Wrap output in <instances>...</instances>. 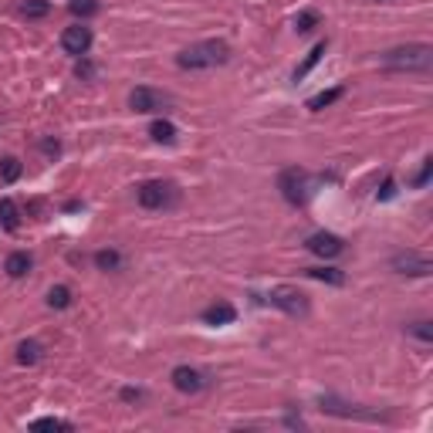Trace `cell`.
I'll return each instance as SVG.
<instances>
[{"mask_svg": "<svg viewBox=\"0 0 433 433\" xmlns=\"http://www.w3.org/2000/svg\"><path fill=\"white\" fill-rule=\"evenodd\" d=\"M227 62H230V48L220 37L196 41V44H190V48H183L176 55V64L183 71H207V68H217V64H227Z\"/></svg>", "mask_w": 433, "mask_h": 433, "instance_id": "6da1fadb", "label": "cell"}, {"mask_svg": "<svg viewBox=\"0 0 433 433\" xmlns=\"http://www.w3.org/2000/svg\"><path fill=\"white\" fill-rule=\"evenodd\" d=\"M383 68L389 71H430L433 68V48L430 44H400L383 51Z\"/></svg>", "mask_w": 433, "mask_h": 433, "instance_id": "7a4b0ae2", "label": "cell"}, {"mask_svg": "<svg viewBox=\"0 0 433 433\" xmlns=\"http://www.w3.org/2000/svg\"><path fill=\"white\" fill-rule=\"evenodd\" d=\"M278 190H281V196H284L291 207H305V203H308V196H311V190H315V180H311L305 169L288 166V169H281Z\"/></svg>", "mask_w": 433, "mask_h": 433, "instance_id": "3957f363", "label": "cell"}, {"mask_svg": "<svg viewBox=\"0 0 433 433\" xmlns=\"http://www.w3.org/2000/svg\"><path fill=\"white\" fill-rule=\"evenodd\" d=\"M176 186L169 183V180H146V183L136 186V200H139V207H146V210H166V207H173L176 203Z\"/></svg>", "mask_w": 433, "mask_h": 433, "instance_id": "277c9868", "label": "cell"}, {"mask_svg": "<svg viewBox=\"0 0 433 433\" xmlns=\"http://www.w3.org/2000/svg\"><path fill=\"white\" fill-rule=\"evenodd\" d=\"M268 302L281 308L284 315H291V318H305L308 315V295L305 291H298V288H291V284H278V288H271L268 291Z\"/></svg>", "mask_w": 433, "mask_h": 433, "instance_id": "5b68a950", "label": "cell"}, {"mask_svg": "<svg viewBox=\"0 0 433 433\" xmlns=\"http://www.w3.org/2000/svg\"><path fill=\"white\" fill-rule=\"evenodd\" d=\"M92 41H95V34L85 21H82V24H71V28L62 31V51L71 55V58H85L89 48H92Z\"/></svg>", "mask_w": 433, "mask_h": 433, "instance_id": "8992f818", "label": "cell"}, {"mask_svg": "<svg viewBox=\"0 0 433 433\" xmlns=\"http://www.w3.org/2000/svg\"><path fill=\"white\" fill-rule=\"evenodd\" d=\"M393 271L396 275H409V278H430L433 275V264L427 254H420V250H403L393 257Z\"/></svg>", "mask_w": 433, "mask_h": 433, "instance_id": "52a82bcc", "label": "cell"}, {"mask_svg": "<svg viewBox=\"0 0 433 433\" xmlns=\"http://www.w3.org/2000/svg\"><path fill=\"white\" fill-rule=\"evenodd\" d=\"M166 105H169V95L156 92L149 85H139V89H132V95H129V109H132V112H142V116L163 112Z\"/></svg>", "mask_w": 433, "mask_h": 433, "instance_id": "ba28073f", "label": "cell"}, {"mask_svg": "<svg viewBox=\"0 0 433 433\" xmlns=\"http://www.w3.org/2000/svg\"><path fill=\"white\" fill-rule=\"evenodd\" d=\"M305 250H311L315 257H325V261H332V257H339L342 250H345V241H342L339 234L318 230V234H311L308 241H305Z\"/></svg>", "mask_w": 433, "mask_h": 433, "instance_id": "9c48e42d", "label": "cell"}, {"mask_svg": "<svg viewBox=\"0 0 433 433\" xmlns=\"http://www.w3.org/2000/svg\"><path fill=\"white\" fill-rule=\"evenodd\" d=\"M169 379H173V386H176L180 393H190V396L200 393V389L207 386V376H203L200 369H193V366H176Z\"/></svg>", "mask_w": 433, "mask_h": 433, "instance_id": "30bf717a", "label": "cell"}, {"mask_svg": "<svg viewBox=\"0 0 433 433\" xmlns=\"http://www.w3.org/2000/svg\"><path fill=\"white\" fill-rule=\"evenodd\" d=\"M322 409L325 413H332V416H342V420H383L379 413H372V409H359V406H349V403H339V400H332V396H325L322 400Z\"/></svg>", "mask_w": 433, "mask_h": 433, "instance_id": "8fae6325", "label": "cell"}, {"mask_svg": "<svg viewBox=\"0 0 433 433\" xmlns=\"http://www.w3.org/2000/svg\"><path fill=\"white\" fill-rule=\"evenodd\" d=\"M200 318H203L207 325H230V322L237 318V308L227 305V302H217V305H210V308H203Z\"/></svg>", "mask_w": 433, "mask_h": 433, "instance_id": "7c38bea8", "label": "cell"}, {"mask_svg": "<svg viewBox=\"0 0 433 433\" xmlns=\"http://www.w3.org/2000/svg\"><path fill=\"white\" fill-rule=\"evenodd\" d=\"M31 264H34V261H31V254H28V250H14V254L3 261V271H7L10 278H24V275L31 271Z\"/></svg>", "mask_w": 433, "mask_h": 433, "instance_id": "4fadbf2b", "label": "cell"}, {"mask_svg": "<svg viewBox=\"0 0 433 433\" xmlns=\"http://www.w3.org/2000/svg\"><path fill=\"white\" fill-rule=\"evenodd\" d=\"M149 136H153L156 142H163V146H173L180 132H176V125L169 122V119H156V122L149 125Z\"/></svg>", "mask_w": 433, "mask_h": 433, "instance_id": "5bb4252c", "label": "cell"}, {"mask_svg": "<svg viewBox=\"0 0 433 433\" xmlns=\"http://www.w3.org/2000/svg\"><path fill=\"white\" fill-rule=\"evenodd\" d=\"M0 227H3V230H17V227H21V210H17V203H14L10 196L0 200Z\"/></svg>", "mask_w": 433, "mask_h": 433, "instance_id": "9a60e30c", "label": "cell"}, {"mask_svg": "<svg viewBox=\"0 0 433 433\" xmlns=\"http://www.w3.org/2000/svg\"><path fill=\"white\" fill-rule=\"evenodd\" d=\"M342 95H345V89L342 85H335V89H329V92H318L308 98V112H322V109H329L332 102H339Z\"/></svg>", "mask_w": 433, "mask_h": 433, "instance_id": "2e32d148", "label": "cell"}, {"mask_svg": "<svg viewBox=\"0 0 433 433\" xmlns=\"http://www.w3.org/2000/svg\"><path fill=\"white\" fill-rule=\"evenodd\" d=\"M305 275H308L311 281H322V284H345V275H342L339 268H305Z\"/></svg>", "mask_w": 433, "mask_h": 433, "instance_id": "e0dca14e", "label": "cell"}, {"mask_svg": "<svg viewBox=\"0 0 433 433\" xmlns=\"http://www.w3.org/2000/svg\"><path fill=\"white\" fill-rule=\"evenodd\" d=\"M325 48H329V41H318V44L311 48V51H308V58H305V62L298 64V71H295V82H302V78L308 75L311 68H315V64L322 62V55H325Z\"/></svg>", "mask_w": 433, "mask_h": 433, "instance_id": "ac0fdd59", "label": "cell"}, {"mask_svg": "<svg viewBox=\"0 0 433 433\" xmlns=\"http://www.w3.org/2000/svg\"><path fill=\"white\" fill-rule=\"evenodd\" d=\"M95 264H98V271H119L122 268V254L116 248H105L95 254Z\"/></svg>", "mask_w": 433, "mask_h": 433, "instance_id": "d6986e66", "label": "cell"}, {"mask_svg": "<svg viewBox=\"0 0 433 433\" xmlns=\"http://www.w3.org/2000/svg\"><path fill=\"white\" fill-rule=\"evenodd\" d=\"M37 359H41V342L28 339L17 345V362H21V366H34Z\"/></svg>", "mask_w": 433, "mask_h": 433, "instance_id": "ffe728a7", "label": "cell"}, {"mask_svg": "<svg viewBox=\"0 0 433 433\" xmlns=\"http://www.w3.org/2000/svg\"><path fill=\"white\" fill-rule=\"evenodd\" d=\"M406 335H409V339H416L420 345H430V342H433L430 322H413V325H406Z\"/></svg>", "mask_w": 433, "mask_h": 433, "instance_id": "44dd1931", "label": "cell"}, {"mask_svg": "<svg viewBox=\"0 0 433 433\" xmlns=\"http://www.w3.org/2000/svg\"><path fill=\"white\" fill-rule=\"evenodd\" d=\"M17 176H21V159L3 156V159H0V180H3V183H14Z\"/></svg>", "mask_w": 433, "mask_h": 433, "instance_id": "7402d4cb", "label": "cell"}, {"mask_svg": "<svg viewBox=\"0 0 433 433\" xmlns=\"http://www.w3.org/2000/svg\"><path fill=\"white\" fill-rule=\"evenodd\" d=\"M48 305H51V308H68V305H71V288L55 284V288L48 291Z\"/></svg>", "mask_w": 433, "mask_h": 433, "instance_id": "603a6c76", "label": "cell"}, {"mask_svg": "<svg viewBox=\"0 0 433 433\" xmlns=\"http://www.w3.org/2000/svg\"><path fill=\"white\" fill-rule=\"evenodd\" d=\"M98 7H102L98 0H71V3H68V10H71L75 17H82V21L92 17V14H98Z\"/></svg>", "mask_w": 433, "mask_h": 433, "instance_id": "cb8c5ba5", "label": "cell"}, {"mask_svg": "<svg viewBox=\"0 0 433 433\" xmlns=\"http://www.w3.org/2000/svg\"><path fill=\"white\" fill-rule=\"evenodd\" d=\"M48 10H51L48 0H24V3H21V14H24V17H44Z\"/></svg>", "mask_w": 433, "mask_h": 433, "instance_id": "d4e9b609", "label": "cell"}, {"mask_svg": "<svg viewBox=\"0 0 433 433\" xmlns=\"http://www.w3.org/2000/svg\"><path fill=\"white\" fill-rule=\"evenodd\" d=\"M31 430H71V423L58 420V416H44V420H34Z\"/></svg>", "mask_w": 433, "mask_h": 433, "instance_id": "484cf974", "label": "cell"}, {"mask_svg": "<svg viewBox=\"0 0 433 433\" xmlns=\"http://www.w3.org/2000/svg\"><path fill=\"white\" fill-rule=\"evenodd\" d=\"M315 24H318V14H315V10H302V14H298V21H295V28H298L302 34H308Z\"/></svg>", "mask_w": 433, "mask_h": 433, "instance_id": "4316f807", "label": "cell"}, {"mask_svg": "<svg viewBox=\"0 0 433 433\" xmlns=\"http://www.w3.org/2000/svg\"><path fill=\"white\" fill-rule=\"evenodd\" d=\"M430 173H433V159H423V169L416 173L413 186H427V183H430Z\"/></svg>", "mask_w": 433, "mask_h": 433, "instance_id": "83f0119b", "label": "cell"}, {"mask_svg": "<svg viewBox=\"0 0 433 433\" xmlns=\"http://www.w3.org/2000/svg\"><path fill=\"white\" fill-rule=\"evenodd\" d=\"M41 153H44V156H58V153H62V142H58V139H41Z\"/></svg>", "mask_w": 433, "mask_h": 433, "instance_id": "f1b7e54d", "label": "cell"}, {"mask_svg": "<svg viewBox=\"0 0 433 433\" xmlns=\"http://www.w3.org/2000/svg\"><path fill=\"white\" fill-rule=\"evenodd\" d=\"M393 193H396V180H386V183H383V190H379L376 196H379V200H389Z\"/></svg>", "mask_w": 433, "mask_h": 433, "instance_id": "f546056e", "label": "cell"}, {"mask_svg": "<svg viewBox=\"0 0 433 433\" xmlns=\"http://www.w3.org/2000/svg\"><path fill=\"white\" fill-rule=\"evenodd\" d=\"M122 400L125 403H139L142 400V389H122Z\"/></svg>", "mask_w": 433, "mask_h": 433, "instance_id": "4dcf8cb0", "label": "cell"}, {"mask_svg": "<svg viewBox=\"0 0 433 433\" xmlns=\"http://www.w3.org/2000/svg\"><path fill=\"white\" fill-rule=\"evenodd\" d=\"M92 75H95V68H92V64H85V62L78 64V78H92Z\"/></svg>", "mask_w": 433, "mask_h": 433, "instance_id": "1f68e13d", "label": "cell"}]
</instances>
